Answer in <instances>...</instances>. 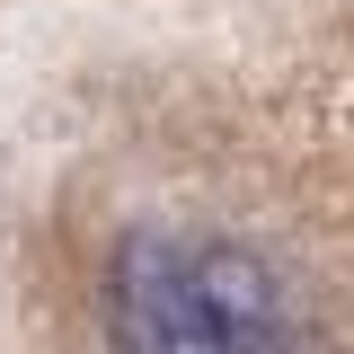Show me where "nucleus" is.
<instances>
[{
	"instance_id": "obj_1",
	"label": "nucleus",
	"mask_w": 354,
	"mask_h": 354,
	"mask_svg": "<svg viewBox=\"0 0 354 354\" xmlns=\"http://www.w3.org/2000/svg\"><path fill=\"white\" fill-rule=\"evenodd\" d=\"M106 354H337L257 239L151 213L106 248Z\"/></svg>"
}]
</instances>
